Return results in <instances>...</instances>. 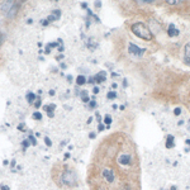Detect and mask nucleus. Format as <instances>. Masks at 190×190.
Returning <instances> with one entry per match:
<instances>
[{
    "instance_id": "1",
    "label": "nucleus",
    "mask_w": 190,
    "mask_h": 190,
    "mask_svg": "<svg viewBox=\"0 0 190 190\" xmlns=\"http://www.w3.org/2000/svg\"><path fill=\"white\" fill-rule=\"evenodd\" d=\"M132 32L137 37L142 38V39L150 41L152 38V33H151L150 28H148L145 23H136V24H133L132 25Z\"/></svg>"
},
{
    "instance_id": "2",
    "label": "nucleus",
    "mask_w": 190,
    "mask_h": 190,
    "mask_svg": "<svg viewBox=\"0 0 190 190\" xmlns=\"http://www.w3.org/2000/svg\"><path fill=\"white\" fill-rule=\"evenodd\" d=\"M128 51H129V53H132L133 56H137V57L142 56L143 55V52H145L143 48H139L138 46H136V44H133V43H131L128 46Z\"/></svg>"
},
{
    "instance_id": "3",
    "label": "nucleus",
    "mask_w": 190,
    "mask_h": 190,
    "mask_svg": "<svg viewBox=\"0 0 190 190\" xmlns=\"http://www.w3.org/2000/svg\"><path fill=\"white\" fill-rule=\"evenodd\" d=\"M103 175L104 177H105V180L107 181H109V183H112L113 180H114V172H113V170H104V172H103Z\"/></svg>"
},
{
    "instance_id": "4",
    "label": "nucleus",
    "mask_w": 190,
    "mask_h": 190,
    "mask_svg": "<svg viewBox=\"0 0 190 190\" xmlns=\"http://www.w3.org/2000/svg\"><path fill=\"white\" fill-rule=\"evenodd\" d=\"M60 14H61V12L60 10H53L52 12V14L48 15V18L46 19L48 23H51V22H53V20H56V19H58L60 18Z\"/></svg>"
},
{
    "instance_id": "5",
    "label": "nucleus",
    "mask_w": 190,
    "mask_h": 190,
    "mask_svg": "<svg viewBox=\"0 0 190 190\" xmlns=\"http://www.w3.org/2000/svg\"><path fill=\"white\" fill-rule=\"evenodd\" d=\"M118 162L120 165H128L131 162V156H129V155H122V156L118 158Z\"/></svg>"
},
{
    "instance_id": "6",
    "label": "nucleus",
    "mask_w": 190,
    "mask_h": 190,
    "mask_svg": "<svg viewBox=\"0 0 190 190\" xmlns=\"http://www.w3.org/2000/svg\"><path fill=\"white\" fill-rule=\"evenodd\" d=\"M15 3L14 1H8V3H4V5H3V12L5 13V14H8L9 12L12 10V8L14 6Z\"/></svg>"
},
{
    "instance_id": "7",
    "label": "nucleus",
    "mask_w": 190,
    "mask_h": 190,
    "mask_svg": "<svg viewBox=\"0 0 190 190\" xmlns=\"http://www.w3.org/2000/svg\"><path fill=\"white\" fill-rule=\"evenodd\" d=\"M167 33H169V36H170V37H176V36H179V31L176 29L175 25H174V24H170Z\"/></svg>"
},
{
    "instance_id": "8",
    "label": "nucleus",
    "mask_w": 190,
    "mask_h": 190,
    "mask_svg": "<svg viewBox=\"0 0 190 190\" xmlns=\"http://www.w3.org/2000/svg\"><path fill=\"white\" fill-rule=\"evenodd\" d=\"M105 72L104 71H101L99 72V74H96L95 75V77H94V80L96 81V82H103V81H105Z\"/></svg>"
},
{
    "instance_id": "9",
    "label": "nucleus",
    "mask_w": 190,
    "mask_h": 190,
    "mask_svg": "<svg viewBox=\"0 0 190 190\" xmlns=\"http://www.w3.org/2000/svg\"><path fill=\"white\" fill-rule=\"evenodd\" d=\"M185 62L190 65V42L186 43L185 46Z\"/></svg>"
},
{
    "instance_id": "10",
    "label": "nucleus",
    "mask_w": 190,
    "mask_h": 190,
    "mask_svg": "<svg viewBox=\"0 0 190 190\" xmlns=\"http://www.w3.org/2000/svg\"><path fill=\"white\" fill-rule=\"evenodd\" d=\"M17 10H18V5H17V3H15L14 4V6H13L12 8V10L8 13V14H6V17H9V18H13L15 15V13H17Z\"/></svg>"
},
{
    "instance_id": "11",
    "label": "nucleus",
    "mask_w": 190,
    "mask_h": 190,
    "mask_svg": "<svg viewBox=\"0 0 190 190\" xmlns=\"http://www.w3.org/2000/svg\"><path fill=\"white\" fill-rule=\"evenodd\" d=\"M166 147L167 148H172L174 147V136H169V137H167Z\"/></svg>"
},
{
    "instance_id": "12",
    "label": "nucleus",
    "mask_w": 190,
    "mask_h": 190,
    "mask_svg": "<svg viewBox=\"0 0 190 190\" xmlns=\"http://www.w3.org/2000/svg\"><path fill=\"white\" fill-rule=\"evenodd\" d=\"M76 82H77V85H84L85 82H86V79H85V76H77V79H76Z\"/></svg>"
},
{
    "instance_id": "13",
    "label": "nucleus",
    "mask_w": 190,
    "mask_h": 190,
    "mask_svg": "<svg viewBox=\"0 0 190 190\" xmlns=\"http://www.w3.org/2000/svg\"><path fill=\"white\" fill-rule=\"evenodd\" d=\"M34 94L33 93H28L27 94V100H28V103H33V100H34Z\"/></svg>"
},
{
    "instance_id": "14",
    "label": "nucleus",
    "mask_w": 190,
    "mask_h": 190,
    "mask_svg": "<svg viewBox=\"0 0 190 190\" xmlns=\"http://www.w3.org/2000/svg\"><path fill=\"white\" fill-rule=\"evenodd\" d=\"M55 108H56L55 104H50V105H47V108H46V109H47V113H52L53 110H55Z\"/></svg>"
},
{
    "instance_id": "15",
    "label": "nucleus",
    "mask_w": 190,
    "mask_h": 190,
    "mask_svg": "<svg viewBox=\"0 0 190 190\" xmlns=\"http://www.w3.org/2000/svg\"><path fill=\"white\" fill-rule=\"evenodd\" d=\"M81 95H82V101H85V103H86V101H89V98H88V93H86V91H82Z\"/></svg>"
},
{
    "instance_id": "16",
    "label": "nucleus",
    "mask_w": 190,
    "mask_h": 190,
    "mask_svg": "<svg viewBox=\"0 0 190 190\" xmlns=\"http://www.w3.org/2000/svg\"><path fill=\"white\" fill-rule=\"evenodd\" d=\"M104 123L108 126H110V123H112V118H110L109 115H105V118H104Z\"/></svg>"
},
{
    "instance_id": "17",
    "label": "nucleus",
    "mask_w": 190,
    "mask_h": 190,
    "mask_svg": "<svg viewBox=\"0 0 190 190\" xmlns=\"http://www.w3.org/2000/svg\"><path fill=\"white\" fill-rule=\"evenodd\" d=\"M107 96H108V99H114V98L117 96V94L114 93V91H110V93H108Z\"/></svg>"
},
{
    "instance_id": "18",
    "label": "nucleus",
    "mask_w": 190,
    "mask_h": 190,
    "mask_svg": "<svg viewBox=\"0 0 190 190\" xmlns=\"http://www.w3.org/2000/svg\"><path fill=\"white\" fill-rule=\"evenodd\" d=\"M28 138H29V141H31V143H32V145H33V146H36V145H37V141H36V138H34V137H33V136H29V137H28Z\"/></svg>"
},
{
    "instance_id": "19",
    "label": "nucleus",
    "mask_w": 190,
    "mask_h": 190,
    "mask_svg": "<svg viewBox=\"0 0 190 190\" xmlns=\"http://www.w3.org/2000/svg\"><path fill=\"white\" fill-rule=\"evenodd\" d=\"M33 118H34V119H38V120H39L41 118H42V115H41V113H33Z\"/></svg>"
},
{
    "instance_id": "20",
    "label": "nucleus",
    "mask_w": 190,
    "mask_h": 190,
    "mask_svg": "<svg viewBox=\"0 0 190 190\" xmlns=\"http://www.w3.org/2000/svg\"><path fill=\"white\" fill-rule=\"evenodd\" d=\"M22 145H23V147H24V148H27V147H29L31 142L28 141V139H25V141H23V143H22Z\"/></svg>"
},
{
    "instance_id": "21",
    "label": "nucleus",
    "mask_w": 190,
    "mask_h": 190,
    "mask_svg": "<svg viewBox=\"0 0 190 190\" xmlns=\"http://www.w3.org/2000/svg\"><path fill=\"white\" fill-rule=\"evenodd\" d=\"M44 142H46V145H47V146H52V142H51V139H50L48 137L44 138Z\"/></svg>"
},
{
    "instance_id": "22",
    "label": "nucleus",
    "mask_w": 190,
    "mask_h": 190,
    "mask_svg": "<svg viewBox=\"0 0 190 190\" xmlns=\"http://www.w3.org/2000/svg\"><path fill=\"white\" fill-rule=\"evenodd\" d=\"M180 113H181V109H180V108H176V109L174 110V114H175V115H179Z\"/></svg>"
},
{
    "instance_id": "23",
    "label": "nucleus",
    "mask_w": 190,
    "mask_h": 190,
    "mask_svg": "<svg viewBox=\"0 0 190 190\" xmlns=\"http://www.w3.org/2000/svg\"><path fill=\"white\" fill-rule=\"evenodd\" d=\"M89 105H90V108H95V105H96V104H95V101L93 100V101H90V104H89Z\"/></svg>"
},
{
    "instance_id": "24",
    "label": "nucleus",
    "mask_w": 190,
    "mask_h": 190,
    "mask_svg": "<svg viewBox=\"0 0 190 190\" xmlns=\"http://www.w3.org/2000/svg\"><path fill=\"white\" fill-rule=\"evenodd\" d=\"M39 105H41V99H39V98H38V100L36 101V108H38Z\"/></svg>"
},
{
    "instance_id": "25",
    "label": "nucleus",
    "mask_w": 190,
    "mask_h": 190,
    "mask_svg": "<svg viewBox=\"0 0 190 190\" xmlns=\"http://www.w3.org/2000/svg\"><path fill=\"white\" fill-rule=\"evenodd\" d=\"M93 91H94V94H98V93H99V88H98V86H95Z\"/></svg>"
},
{
    "instance_id": "26",
    "label": "nucleus",
    "mask_w": 190,
    "mask_h": 190,
    "mask_svg": "<svg viewBox=\"0 0 190 190\" xmlns=\"http://www.w3.org/2000/svg\"><path fill=\"white\" fill-rule=\"evenodd\" d=\"M167 3H169V4H177V3H179V1H174V0H169V1H167Z\"/></svg>"
},
{
    "instance_id": "27",
    "label": "nucleus",
    "mask_w": 190,
    "mask_h": 190,
    "mask_svg": "<svg viewBox=\"0 0 190 190\" xmlns=\"http://www.w3.org/2000/svg\"><path fill=\"white\" fill-rule=\"evenodd\" d=\"M98 129H99V131H103V129H104V126H103V124H100L99 127H98Z\"/></svg>"
},
{
    "instance_id": "28",
    "label": "nucleus",
    "mask_w": 190,
    "mask_h": 190,
    "mask_svg": "<svg viewBox=\"0 0 190 190\" xmlns=\"http://www.w3.org/2000/svg\"><path fill=\"white\" fill-rule=\"evenodd\" d=\"M1 43H3V36H1V33H0V46H1Z\"/></svg>"
},
{
    "instance_id": "29",
    "label": "nucleus",
    "mask_w": 190,
    "mask_h": 190,
    "mask_svg": "<svg viewBox=\"0 0 190 190\" xmlns=\"http://www.w3.org/2000/svg\"><path fill=\"white\" fill-rule=\"evenodd\" d=\"M90 138H95V134H94V133H90Z\"/></svg>"
},
{
    "instance_id": "30",
    "label": "nucleus",
    "mask_w": 190,
    "mask_h": 190,
    "mask_svg": "<svg viewBox=\"0 0 190 190\" xmlns=\"http://www.w3.org/2000/svg\"><path fill=\"white\" fill-rule=\"evenodd\" d=\"M186 145H190V139H186Z\"/></svg>"
},
{
    "instance_id": "31",
    "label": "nucleus",
    "mask_w": 190,
    "mask_h": 190,
    "mask_svg": "<svg viewBox=\"0 0 190 190\" xmlns=\"http://www.w3.org/2000/svg\"><path fill=\"white\" fill-rule=\"evenodd\" d=\"M171 190H176V188H175V186H172V188H171Z\"/></svg>"
},
{
    "instance_id": "32",
    "label": "nucleus",
    "mask_w": 190,
    "mask_h": 190,
    "mask_svg": "<svg viewBox=\"0 0 190 190\" xmlns=\"http://www.w3.org/2000/svg\"><path fill=\"white\" fill-rule=\"evenodd\" d=\"M188 129H189V131H190V122H189V128H188Z\"/></svg>"
}]
</instances>
